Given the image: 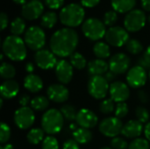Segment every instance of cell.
<instances>
[{
  "label": "cell",
  "instance_id": "cell-1",
  "mask_svg": "<svg viewBox=\"0 0 150 149\" xmlns=\"http://www.w3.org/2000/svg\"><path fill=\"white\" fill-rule=\"evenodd\" d=\"M79 41L77 32L69 27L57 30L50 39V49L59 57H68L75 53Z\"/></svg>",
  "mask_w": 150,
  "mask_h": 149
},
{
  "label": "cell",
  "instance_id": "cell-2",
  "mask_svg": "<svg viewBox=\"0 0 150 149\" xmlns=\"http://www.w3.org/2000/svg\"><path fill=\"white\" fill-rule=\"evenodd\" d=\"M3 54L13 61H21L26 57V45L19 36H7L2 45Z\"/></svg>",
  "mask_w": 150,
  "mask_h": 149
},
{
  "label": "cell",
  "instance_id": "cell-3",
  "mask_svg": "<svg viewBox=\"0 0 150 149\" xmlns=\"http://www.w3.org/2000/svg\"><path fill=\"white\" fill-rule=\"evenodd\" d=\"M84 16L85 12L83 6L75 3L64 6L59 14L61 22L69 28L80 25L83 22Z\"/></svg>",
  "mask_w": 150,
  "mask_h": 149
},
{
  "label": "cell",
  "instance_id": "cell-4",
  "mask_svg": "<svg viewBox=\"0 0 150 149\" xmlns=\"http://www.w3.org/2000/svg\"><path fill=\"white\" fill-rule=\"evenodd\" d=\"M63 116L60 110L49 109L41 118V126L47 134L58 133L63 126Z\"/></svg>",
  "mask_w": 150,
  "mask_h": 149
},
{
  "label": "cell",
  "instance_id": "cell-5",
  "mask_svg": "<svg viewBox=\"0 0 150 149\" xmlns=\"http://www.w3.org/2000/svg\"><path fill=\"white\" fill-rule=\"evenodd\" d=\"M83 33L91 40H98L105 36L106 30L104 22L96 18L86 19L82 25Z\"/></svg>",
  "mask_w": 150,
  "mask_h": 149
},
{
  "label": "cell",
  "instance_id": "cell-6",
  "mask_svg": "<svg viewBox=\"0 0 150 149\" xmlns=\"http://www.w3.org/2000/svg\"><path fill=\"white\" fill-rule=\"evenodd\" d=\"M24 40L26 47H28L31 50L36 52L41 50L46 44L45 32L40 26H31L25 31Z\"/></svg>",
  "mask_w": 150,
  "mask_h": 149
},
{
  "label": "cell",
  "instance_id": "cell-7",
  "mask_svg": "<svg viewBox=\"0 0 150 149\" xmlns=\"http://www.w3.org/2000/svg\"><path fill=\"white\" fill-rule=\"evenodd\" d=\"M89 94L95 99H104L110 90V84L104 76H91L87 85Z\"/></svg>",
  "mask_w": 150,
  "mask_h": 149
},
{
  "label": "cell",
  "instance_id": "cell-8",
  "mask_svg": "<svg viewBox=\"0 0 150 149\" xmlns=\"http://www.w3.org/2000/svg\"><path fill=\"white\" fill-rule=\"evenodd\" d=\"M147 17L143 11L134 9L127 13L124 18V25L127 32H135L142 30L146 24Z\"/></svg>",
  "mask_w": 150,
  "mask_h": 149
},
{
  "label": "cell",
  "instance_id": "cell-9",
  "mask_svg": "<svg viewBox=\"0 0 150 149\" xmlns=\"http://www.w3.org/2000/svg\"><path fill=\"white\" fill-rule=\"evenodd\" d=\"M123 124L121 120L116 117H108L104 119L98 126L99 132L106 137L115 138L121 133Z\"/></svg>",
  "mask_w": 150,
  "mask_h": 149
},
{
  "label": "cell",
  "instance_id": "cell-10",
  "mask_svg": "<svg viewBox=\"0 0 150 149\" xmlns=\"http://www.w3.org/2000/svg\"><path fill=\"white\" fill-rule=\"evenodd\" d=\"M106 42L112 47H120L127 43L129 40V34L126 28L121 26H112L105 33Z\"/></svg>",
  "mask_w": 150,
  "mask_h": 149
},
{
  "label": "cell",
  "instance_id": "cell-11",
  "mask_svg": "<svg viewBox=\"0 0 150 149\" xmlns=\"http://www.w3.org/2000/svg\"><path fill=\"white\" fill-rule=\"evenodd\" d=\"M35 121V115L30 107H19L14 113L15 125L22 130L30 128Z\"/></svg>",
  "mask_w": 150,
  "mask_h": 149
},
{
  "label": "cell",
  "instance_id": "cell-12",
  "mask_svg": "<svg viewBox=\"0 0 150 149\" xmlns=\"http://www.w3.org/2000/svg\"><path fill=\"white\" fill-rule=\"evenodd\" d=\"M147 71L142 67L136 65L131 68L127 74V85L134 89H138L144 86L147 83Z\"/></svg>",
  "mask_w": 150,
  "mask_h": 149
},
{
  "label": "cell",
  "instance_id": "cell-13",
  "mask_svg": "<svg viewBox=\"0 0 150 149\" xmlns=\"http://www.w3.org/2000/svg\"><path fill=\"white\" fill-rule=\"evenodd\" d=\"M109 70L116 75H122L128 71L131 64L130 58L124 53L113 54L109 60Z\"/></svg>",
  "mask_w": 150,
  "mask_h": 149
},
{
  "label": "cell",
  "instance_id": "cell-14",
  "mask_svg": "<svg viewBox=\"0 0 150 149\" xmlns=\"http://www.w3.org/2000/svg\"><path fill=\"white\" fill-rule=\"evenodd\" d=\"M34 61L40 68L47 70L54 68L58 61L56 60L55 54L52 51L41 49L35 53Z\"/></svg>",
  "mask_w": 150,
  "mask_h": 149
},
{
  "label": "cell",
  "instance_id": "cell-15",
  "mask_svg": "<svg viewBox=\"0 0 150 149\" xmlns=\"http://www.w3.org/2000/svg\"><path fill=\"white\" fill-rule=\"evenodd\" d=\"M109 94L111 98L118 103H124L130 97V90L127 83L121 81H115L110 84Z\"/></svg>",
  "mask_w": 150,
  "mask_h": 149
},
{
  "label": "cell",
  "instance_id": "cell-16",
  "mask_svg": "<svg viewBox=\"0 0 150 149\" xmlns=\"http://www.w3.org/2000/svg\"><path fill=\"white\" fill-rule=\"evenodd\" d=\"M56 78L62 84H68L71 82L74 75L73 66L66 60H60L54 67Z\"/></svg>",
  "mask_w": 150,
  "mask_h": 149
},
{
  "label": "cell",
  "instance_id": "cell-17",
  "mask_svg": "<svg viewBox=\"0 0 150 149\" xmlns=\"http://www.w3.org/2000/svg\"><path fill=\"white\" fill-rule=\"evenodd\" d=\"M44 5L40 0H31L22 6V17L27 20H34L39 18L43 12Z\"/></svg>",
  "mask_w": 150,
  "mask_h": 149
},
{
  "label": "cell",
  "instance_id": "cell-18",
  "mask_svg": "<svg viewBox=\"0 0 150 149\" xmlns=\"http://www.w3.org/2000/svg\"><path fill=\"white\" fill-rule=\"evenodd\" d=\"M47 95L49 100L62 104L66 102L69 97V91L66 86L60 83H54L50 85L47 90Z\"/></svg>",
  "mask_w": 150,
  "mask_h": 149
},
{
  "label": "cell",
  "instance_id": "cell-19",
  "mask_svg": "<svg viewBox=\"0 0 150 149\" xmlns=\"http://www.w3.org/2000/svg\"><path fill=\"white\" fill-rule=\"evenodd\" d=\"M76 121L80 127L91 129L94 128L98 125V119L96 113H94L92 111L83 108L77 112Z\"/></svg>",
  "mask_w": 150,
  "mask_h": 149
},
{
  "label": "cell",
  "instance_id": "cell-20",
  "mask_svg": "<svg viewBox=\"0 0 150 149\" xmlns=\"http://www.w3.org/2000/svg\"><path fill=\"white\" fill-rule=\"evenodd\" d=\"M143 131L142 123L138 120H129L127 122L122 128L121 134L127 139H136L139 138Z\"/></svg>",
  "mask_w": 150,
  "mask_h": 149
},
{
  "label": "cell",
  "instance_id": "cell-21",
  "mask_svg": "<svg viewBox=\"0 0 150 149\" xmlns=\"http://www.w3.org/2000/svg\"><path fill=\"white\" fill-rule=\"evenodd\" d=\"M19 91V85L15 80H5L0 86V94L2 98L11 99L15 97Z\"/></svg>",
  "mask_w": 150,
  "mask_h": 149
},
{
  "label": "cell",
  "instance_id": "cell-22",
  "mask_svg": "<svg viewBox=\"0 0 150 149\" xmlns=\"http://www.w3.org/2000/svg\"><path fill=\"white\" fill-rule=\"evenodd\" d=\"M88 72L91 76H103L109 71V63L102 59H95L91 61L88 65Z\"/></svg>",
  "mask_w": 150,
  "mask_h": 149
},
{
  "label": "cell",
  "instance_id": "cell-23",
  "mask_svg": "<svg viewBox=\"0 0 150 149\" xmlns=\"http://www.w3.org/2000/svg\"><path fill=\"white\" fill-rule=\"evenodd\" d=\"M24 87L26 90L32 93L40 92L43 88L42 79L34 74H28L24 79Z\"/></svg>",
  "mask_w": 150,
  "mask_h": 149
},
{
  "label": "cell",
  "instance_id": "cell-24",
  "mask_svg": "<svg viewBox=\"0 0 150 149\" xmlns=\"http://www.w3.org/2000/svg\"><path fill=\"white\" fill-rule=\"evenodd\" d=\"M111 3L115 11L120 13H128L134 10V7L136 4V0H112Z\"/></svg>",
  "mask_w": 150,
  "mask_h": 149
},
{
  "label": "cell",
  "instance_id": "cell-25",
  "mask_svg": "<svg viewBox=\"0 0 150 149\" xmlns=\"http://www.w3.org/2000/svg\"><path fill=\"white\" fill-rule=\"evenodd\" d=\"M73 138L78 144H87L92 140L93 135L90 129L80 127L73 132Z\"/></svg>",
  "mask_w": 150,
  "mask_h": 149
},
{
  "label": "cell",
  "instance_id": "cell-26",
  "mask_svg": "<svg viewBox=\"0 0 150 149\" xmlns=\"http://www.w3.org/2000/svg\"><path fill=\"white\" fill-rule=\"evenodd\" d=\"M93 53L98 59L105 60L111 55L110 47L105 42L98 41L93 47Z\"/></svg>",
  "mask_w": 150,
  "mask_h": 149
},
{
  "label": "cell",
  "instance_id": "cell-27",
  "mask_svg": "<svg viewBox=\"0 0 150 149\" xmlns=\"http://www.w3.org/2000/svg\"><path fill=\"white\" fill-rule=\"evenodd\" d=\"M31 107L36 112H43L49 106V99L45 96H37L31 100Z\"/></svg>",
  "mask_w": 150,
  "mask_h": 149
},
{
  "label": "cell",
  "instance_id": "cell-28",
  "mask_svg": "<svg viewBox=\"0 0 150 149\" xmlns=\"http://www.w3.org/2000/svg\"><path fill=\"white\" fill-rule=\"evenodd\" d=\"M44 133H45V132L43 129L33 128L28 132V133L26 135V139L29 143H31L33 145H37L44 141V139H45Z\"/></svg>",
  "mask_w": 150,
  "mask_h": 149
},
{
  "label": "cell",
  "instance_id": "cell-29",
  "mask_svg": "<svg viewBox=\"0 0 150 149\" xmlns=\"http://www.w3.org/2000/svg\"><path fill=\"white\" fill-rule=\"evenodd\" d=\"M57 19L58 17L54 11H47L41 16L40 24L42 27L50 29L55 25V24L57 23Z\"/></svg>",
  "mask_w": 150,
  "mask_h": 149
},
{
  "label": "cell",
  "instance_id": "cell-30",
  "mask_svg": "<svg viewBox=\"0 0 150 149\" xmlns=\"http://www.w3.org/2000/svg\"><path fill=\"white\" fill-rule=\"evenodd\" d=\"M69 58H70V64L73 66V68L79 70L83 69L88 65L84 56L78 52H75L74 54H72L69 56Z\"/></svg>",
  "mask_w": 150,
  "mask_h": 149
},
{
  "label": "cell",
  "instance_id": "cell-31",
  "mask_svg": "<svg viewBox=\"0 0 150 149\" xmlns=\"http://www.w3.org/2000/svg\"><path fill=\"white\" fill-rule=\"evenodd\" d=\"M16 75L14 66L8 62H3L0 67V76L4 80H11Z\"/></svg>",
  "mask_w": 150,
  "mask_h": 149
},
{
  "label": "cell",
  "instance_id": "cell-32",
  "mask_svg": "<svg viewBox=\"0 0 150 149\" xmlns=\"http://www.w3.org/2000/svg\"><path fill=\"white\" fill-rule=\"evenodd\" d=\"M25 29V23L22 18H16L11 23V32L12 35L19 36L21 35Z\"/></svg>",
  "mask_w": 150,
  "mask_h": 149
},
{
  "label": "cell",
  "instance_id": "cell-33",
  "mask_svg": "<svg viewBox=\"0 0 150 149\" xmlns=\"http://www.w3.org/2000/svg\"><path fill=\"white\" fill-rule=\"evenodd\" d=\"M60 112H62L63 118L68 121L76 120V115H77V112H76V108L73 105H65L62 106L61 109H60Z\"/></svg>",
  "mask_w": 150,
  "mask_h": 149
},
{
  "label": "cell",
  "instance_id": "cell-34",
  "mask_svg": "<svg viewBox=\"0 0 150 149\" xmlns=\"http://www.w3.org/2000/svg\"><path fill=\"white\" fill-rule=\"evenodd\" d=\"M126 48L132 54H139L142 52L143 46L141 43V41H139L138 40L131 39L126 44Z\"/></svg>",
  "mask_w": 150,
  "mask_h": 149
},
{
  "label": "cell",
  "instance_id": "cell-35",
  "mask_svg": "<svg viewBox=\"0 0 150 149\" xmlns=\"http://www.w3.org/2000/svg\"><path fill=\"white\" fill-rule=\"evenodd\" d=\"M99 111L101 113L109 115L115 111L114 101L112 98H105L104 99L99 105Z\"/></svg>",
  "mask_w": 150,
  "mask_h": 149
},
{
  "label": "cell",
  "instance_id": "cell-36",
  "mask_svg": "<svg viewBox=\"0 0 150 149\" xmlns=\"http://www.w3.org/2000/svg\"><path fill=\"white\" fill-rule=\"evenodd\" d=\"M128 149H149V141L147 139L136 138L130 142Z\"/></svg>",
  "mask_w": 150,
  "mask_h": 149
},
{
  "label": "cell",
  "instance_id": "cell-37",
  "mask_svg": "<svg viewBox=\"0 0 150 149\" xmlns=\"http://www.w3.org/2000/svg\"><path fill=\"white\" fill-rule=\"evenodd\" d=\"M11 128L10 126L2 122L0 125V142L1 144H7V141L10 140L11 138Z\"/></svg>",
  "mask_w": 150,
  "mask_h": 149
},
{
  "label": "cell",
  "instance_id": "cell-38",
  "mask_svg": "<svg viewBox=\"0 0 150 149\" xmlns=\"http://www.w3.org/2000/svg\"><path fill=\"white\" fill-rule=\"evenodd\" d=\"M135 116L137 118V120L142 124L147 123L149 120V112L143 106H138L135 109Z\"/></svg>",
  "mask_w": 150,
  "mask_h": 149
},
{
  "label": "cell",
  "instance_id": "cell-39",
  "mask_svg": "<svg viewBox=\"0 0 150 149\" xmlns=\"http://www.w3.org/2000/svg\"><path fill=\"white\" fill-rule=\"evenodd\" d=\"M117 20H118V15H117V11H115L114 10L108 11L104 15V24L107 26L112 27L117 22Z\"/></svg>",
  "mask_w": 150,
  "mask_h": 149
},
{
  "label": "cell",
  "instance_id": "cell-40",
  "mask_svg": "<svg viewBox=\"0 0 150 149\" xmlns=\"http://www.w3.org/2000/svg\"><path fill=\"white\" fill-rule=\"evenodd\" d=\"M129 112L128 105L124 102V103H118L116 107H115V117L121 119H124L127 116Z\"/></svg>",
  "mask_w": 150,
  "mask_h": 149
},
{
  "label": "cell",
  "instance_id": "cell-41",
  "mask_svg": "<svg viewBox=\"0 0 150 149\" xmlns=\"http://www.w3.org/2000/svg\"><path fill=\"white\" fill-rule=\"evenodd\" d=\"M42 149H59V143L55 137L47 136L42 141Z\"/></svg>",
  "mask_w": 150,
  "mask_h": 149
},
{
  "label": "cell",
  "instance_id": "cell-42",
  "mask_svg": "<svg viewBox=\"0 0 150 149\" xmlns=\"http://www.w3.org/2000/svg\"><path fill=\"white\" fill-rule=\"evenodd\" d=\"M128 146L127 141L120 137L112 138L111 141V147L113 149H127L128 148Z\"/></svg>",
  "mask_w": 150,
  "mask_h": 149
},
{
  "label": "cell",
  "instance_id": "cell-43",
  "mask_svg": "<svg viewBox=\"0 0 150 149\" xmlns=\"http://www.w3.org/2000/svg\"><path fill=\"white\" fill-rule=\"evenodd\" d=\"M44 3L48 8L52 10H55L62 6L64 0H44Z\"/></svg>",
  "mask_w": 150,
  "mask_h": 149
},
{
  "label": "cell",
  "instance_id": "cell-44",
  "mask_svg": "<svg viewBox=\"0 0 150 149\" xmlns=\"http://www.w3.org/2000/svg\"><path fill=\"white\" fill-rule=\"evenodd\" d=\"M62 149H80L79 144L75 140H68L63 143Z\"/></svg>",
  "mask_w": 150,
  "mask_h": 149
},
{
  "label": "cell",
  "instance_id": "cell-45",
  "mask_svg": "<svg viewBox=\"0 0 150 149\" xmlns=\"http://www.w3.org/2000/svg\"><path fill=\"white\" fill-rule=\"evenodd\" d=\"M29 103H31V101L30 97L27 94H22L18 97V104L21 105V107H26Z\"/></svg>",
  "mask_w": 150,
  "mask_h": 149
},
{
  "label": "cell",
  "instance_id": "cell-46",
  "mask_svg": "<svg viewBox=\"0 0 150 149\" xmlns=\"http://www.w3.org/2000/svg\"><path fill=\"white\" fill-rule=\"evenodd\" d=\"M100 0H81L82 6L87 7V8H92L97 6L99 4Z\"/></svg>",
  "mask_w": 150,
  "mask_h": 149
},
{
  "label": "cell",
  "instance_id": "cell-47",
  "mask_svg": "<svg viewBox=\"0 0 150 149\" xmlns=\"http://www.w3.org/2000/svg\"><path fill=\"white\" fill-rule=\"evenodd\" d=\"M138 98L142 104H147L149 101V94L144 91V90H140L138 91Z\"/></svg>",
  "mask_w": 150,
  "mask_h": 149
},
{
  "label": "cell",
  "instance_id": "cell-48",
  "mask_svg": "<svg viewBox=\"0 0 150 149\" xmlns=\"http://www.w3.org/2000/svg\"><path fill=\"white\" fill-rule=\"evenodd\" d=\"M0 24H1V30H4L8 25V16L6 13L2 12L0 14Z\"/></svg>",
  "mask_w": 150,
  "mask_h": 149
},
{
  "label": "cell",
  "instance_id": "cell-49",
  "mask_svg": "<svg viewBox=\"0 0 150 149\" xmlns=\"http://www.w3.org/2000/svg\"><path fill=\"white\" fill-rule=\"evenodd\" d=\"M138 65L141 66V67H142V68H143L144 69H146V70H147V69H150L149 62L144 58L143 55L138 59Z\"/></svg>",
  "mask_w": 150,
  "mask_h": 149
},
{
  "label": "cell",
  "instance_id": "cell-50",
  "mask_svg": "<svg viewBox=\"0 0 150 149\" xmlns=\"http://www.w3.org/2000/svg\"><path fill=\"white\" fill-rule=\"evenodd\" d=\"M105 77V79L108 81V83H113V82H115V79H116V76H117V75L115 74V73H113V72H112L111 70H109L105 76H104Z\"/></svg>",
  "mask_w": 150,
  "mask_h": 149
},
{
  "label": "cell",
  "instance_id": "cell-51",
  "mask_svg": "<svg viewBox=\"0 0 150 149\" xmlns=\"http://www.w3.org/2000/svg\"><path fill=\"white\" fill-rule=\"evenodd\" d=\"M144 135H145V138L149 141H150V122H148L144 127Z\"/></svg>",
  "mask_w": 150,
  "mask_h": 149
},
{
  "label": "cell",
  "instance_id": "cell-52",
  "mask_svg": "<svg viewBox=\"0 0 150 149\" xmlns=\"http://www.w3.org/2000/svg\"><path fill=\"white\" fill-rule=\"evenodd\" d=\"M25 71H26L28 74H33V70H34V65H33L32 62H27V63L25 64Z\"/></svg>",
  "mask_w": 150,
  "mask_h": 149
},
{
  "label": "cell",
  "instance_id": "cell-53",
  "mask_svg": "<svg viewBox=\"0 0 150 149\" xmlns=\"http://www.w3.org/2000/svg\"><path fill=\"white\" fill-rule=\"evenodd\" d=\"M142 6L145 11H150V0H142Z\"/></svg>",
  "mask_w": 150,
  "mask_h": 149
},
{
  "label": "cell",
  "instance_id": "cell-54",
  "mask_svg": "<svg viewBox=\"0 0 150 149\" xmlns=\"http://www.w3.org/2000/svg\"><path fill=\"white\" fill-rule=\"evenodd\" d=\"M143 56H144V58H145V59L149 62V64H150V46L149 47H148V48L146 49V51H145V53H144Z\"/></svg>",
  "mask_w": 150,
  "mask_h": 149
},
{
  "label": "cell",
  "instance_id": "cell-55",
  "mask_svg": "<svg viewBox=\"0 0 150 149\" xmlns=\"http://www.w3.org/2000/svg\"><path fill=\"white\" fill-rule=\"evenodd\" d=\"M77 124H74V123H72V124H70L69 125V129L70 130H72L73 132H75V131H76L78 128H77Z\"/></svg>",
  "mask_w": 150,
  "mask_h": 149
},
{
  "label": "cell",
  "instance_id": "cell-56",
  "mask_svg": "<svg viewBox=\"0 0 150 149\" xmlns=\"http://www.w3.org/2000/svg\"><path fill=\"white\" fill-rule=\"evenodd\" d=\"M1 148H2V149H14L13 146L11 144H8V143L5 144L4 146H2Z\"/></svg>",
  "mask_w": 150,
  "mask_h": 149
},
{
  "label": "cell",
  "instance_id": "cell-57",
  "mask_svg": "<svg viewBox=\"0 0 150 149\" xmlns=\"http://www.w3.org/2000/svg\"><path fill=\"white\" fill-rule=\"evenodd\" d=\"M13 2H15L16 4H26L27 2V0H12Z\"/></svg>",
  "mask_w": 150,
  "mask_h": 149
},
{
  "label": "cell",
  "instance_id": "cell-58",
  "mask_svg": "<svg viewBox=\"0 0 150 149\" xmlns=\"http://www.w3.org/2000/svg\"><path fill=\"white\" fill-rule=\"evenodd\" d=\"M3 105H4V98H1L0 99V107H3Z\"/></svg>",
  "mask_w": 150,
  "mask_h": 149
},
{
  "label": "cell",
  "instance_id": "cell-59",
  "mask_svg": "<svg viewBox=\"0 0 150 149\" xmlns=\"http://www.w3.org/2000/svg\"><path fill=\"white\" fill-rule=\"evenodd\" d=\"M100 149H113V148H109V147H104V148H100Z\"/></svg>",
  "mask_w": 150,
  "mask_h": 149
},
{
  "label": "cell",
  "instance_id": "cell-60",
  "mask_svg": "<svg viewBox=\"0 0 150 149\" xmlns=\"http://www.w3.org/2000/svg\"><path fill=\"white\" fill-rule=\"evenodd\" d=\"M149 24H150V15H149Z\"/></svg>",
  "mask_w": 150,
  "mask_h": 149
},
{
  "label": "cell",
  "instance_id": "cell-61",
  "mask_svg": "<svg viewBox=\"0 0 150 149\" xmlns=\"http://www.w3.org/2000/svg\"><path fill=\"white\" fill-rule=\"evenodd\" d=\"M149 79H150V71H149Z\"/></svg>",
  "mask_w": 150,
  "mask_h": 149
}]
</instances>
